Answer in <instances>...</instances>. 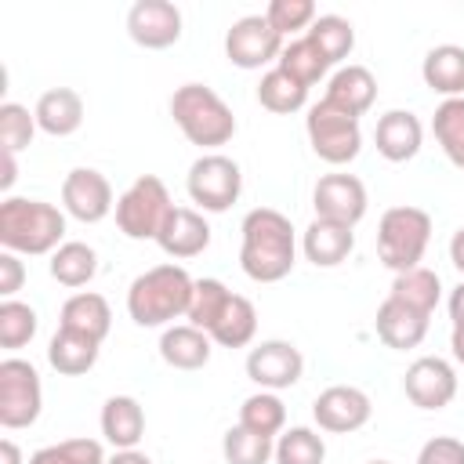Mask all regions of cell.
I'll use <instances>...</instances> for the list:
<instances>
[{"instance_id": "cell-1", "label": "cell", "mask_w": 464, "mask_h": 464, "mask_svg": "<svg viewBox=\"0 0 464 464\" xmlns=\"http://www.w3.org/2000/svg\"><path fill=\"white\" fill-rule=\"evenodd\" d=\"M243 246H239V265L254 283H279L294 268L297 239L294 225L286 214L272 207H257L243 218Z\"/></svg>"}, {"instance_id": "cell-2", "label": "cell", "mask_w": 464, "mask_h": 464, "mask_svg": "<svg viewBox=\"0 0 464 464\" xmlns=\"http://www.w3.org/2000/svg\"><path fill=\"white\" fill-rule=\"evenodd\" d=\"M65 236V214L54 203L7 196L0 203V243L11 254H54Z\"/></svg>"}, {"instance_id": "cell-3", "label": "cell", "mask_w": 464, "mask_h": 464, "mask_svg": "<svg viewBox=\"0 0 464 464\" xmlns=\"http://www.w3.org/2000/svg\"><path fill=\"white\" fill-rule=\"evenodd\" d=\"M196 279L181 265H156L141 272L127 290V312L138 326H167L192 304Z\"/></svg>"}, {"instance_id": "cell-4", "label": "cell", "mask_w": 464, "mask_h": 464, "mask_svg": "<svg viewBox=\"0 0 464 464\" xmlns=\"http://www.w3.org/2000/svg\"><path fill=\"white\" fill-rule=\"evenodd\" d=\"M170 116L181 127V134L199 149H218V145L232 141V134H236L232 109L207 83H181L170 94Z\"/></svg>"}, {"instance_id": "cell-5", "label": "cell", "mask_w": 464, "mask_h": 464, "mask_svg": "<svg viewBox=\"0 0 464 464\" xmlns=\"http://www.w3.org/2000/svg\"><path fill=\"white\" fill-rule=\"evenodd\" d=\"M431 239V214L420 207H392L377 225V257L399 276L420 265Z\"/></svg>"}, {"instance_id": "cell-6", "label": "cell", "mask_w": 464, "mask_h": 464, "mask_svg": "<svg viewBox=\"0 0 464 464\" xmlns=\"http://www.w3.org/2000/svg\"><path fill=\"white\" fill-rule=\"evenodd\" d=\"M170 210H174V203H170L167 185L156 174H141L116 199V225L130 239H156Z\"/></svg>"}, {"instance_id": "cell-7", "label": "cell", "mask_w": 464, "mask_h": 464, "mask_svg": "<svg viewBox=\"0 0 464 464\" xmlns=\"http://www.w3.org/2000/svg\"><path fill=\"white\" fill-rule=\"evenodd\" d=\"M304 130H308V141H312V152L334 167L341 163H352L362 149V130H359V120L341 112L337 105H330L326 98L315 102L304 116Z\"/></svg>"}, {"instance_id": "cell-8", "label": "cell", "mask_w": 464, "mask_h": 464, "mask_svg": "<svg viewBox=\"0 0 464 464\" xmlns=\"http://www.w3.org/2000/svg\"><path fill=\"white\" fill-rule=\"evenodd\" d=\"M44 406V388L40 373L25 359H4L0 362V424L7 431L29 428L40 417Z\"/></svg>"}, {"instance_id": "cell-9", "label": "cell", "mask_w": 464, "mask_h": 464, "mask_svg": "<svg viewBox=\"0 0 464 464\" xmlns=\"http://www.w3.org/2000/svg\"><path fill=\"white\" fill-rule=\"evenodd\" d=\"M185 185H188V196H192L196 207H203L210 214H221L239 199L243 174H239L236 160H228L221 152H207L188 167V181Z\"/></svg>"}, {"instance_id": "cell-10", "label": "cell", "mask_w": 464, "mask_h": 464, "mask_svg": "<svg viewBox=\"0 0 464 464\" xmlns=\"http://www.w3.org/2000/svg\"><path fill=\"white\" fill-rule=\"evenodd\" d=\"M283 36L268 25L265 14H243L225 33V58L239 69H261L268 62H279Z\"/></svg>"}, {"instance_id": "cell-11", "label": "cell", "mask_w": 464, "mask_h": 464, "mask_svg": "<svg viewBox=\"0 0 464 464\" xmlns=\"http://www.w3.org/2000/svg\"><path fill=\"white\" fill-rule=\"evenodd\" d=\"M301 373H304V355L290 341H261L246 355V377L261 392H283V388L297 384Z\"/></svg>"}, {"instance_id": "cell-12", "label": "cell", "mask_w": 464, "mask_h": 464, "mask_svg": "<svg viewBox=\"0 0 464 464\" xmlns=\"http://www.w3.org/2000/svg\"><path fill=\"white\" fill-rule=\"evenodd\" d=\"M402 388L417 410H442L457 395V370L439 355H420L410 362Z\"/></svg>"}, {"instance_id": "cell-13", "label": "cell", "mask_w": 464, "mask_h": 464, "mask_svg": "<svg viewBox=\"0 0 464 464\" xmlns=\"http://www.w3.org/2000/svg\"><path fill=\"white\" fill-rule=\"evenodd\" d=\"M373 406H370V395L362 388H352V384H330L326 392L315 395L312 402V417L323 431H337V435H348V431H359L366 420H370Z\"/></svg>"}, {"instance_id": "cell-14", "label": "cell", "mask_w": 464, "mask_h": 464, "mask_svg": "<svg viewBox=\"0 0 464 464\" xmlns=\"http://www.w3.org/2000/svg\"><path fill=\"white\" fill-rule=\"evenodd\" d=\"M62 203H65V210H69L76 221H83V225L102 221V218L116 207V203H112V185H109V178H105L102 170H94V167H76V170L65 174V181H62Z\"/></svg>"}, {"instance_id": "cell-15", "label": "cell", "mask_w": 464, "mask_h": 464, "mask_svg": "<svg viewBox=\"0 0 464 464\" xmlns=\"http://www.w3.org/2000/svg\"><path fill=\"white\" fill-rule=\"evenodd\" d=\"M315 218H330L341 225H359L366 214V185L355 174H323L312 192Z\"/></svg>"}, {"instance_id": "cell-16", "label": "cell", "mask_w": 464, "mask_h": 464, "mask_svg": "<svg viewBox=\"0 0 464 464\" xmlns=\"http://www.w3.org/2000/svg\"><path fill=\"white\" fill-rule=\"evenodd\" d=\"M127 33L138 47L163 51L181 40V11L170 0H138L127 11Z\"/></svg>"}, {"instance_id": "cell-17", "label": "cell", "mask_w": 464, "mask_h": 464, "mask_svg": "<svg viewBox=\"0 0 464 464\" xmlns=\"http://www.w3.org/2000/svg\"><path fill=\"white\" fill-rule=\"evenodd\" d=\"M424 127L410 109H388L373 127V145L388 163H406L420 152Z\"/></svg>"}, {"instance_id": "cell-18", "label": "cell", "mask_w": 464, "mask_h": 464, "mask_svg": "<svg viewBox=\"0 0 464 464\" xmlns=\"http://www.w3.org/2000/svg\"><path fill=\"white\" fill-rule=\"evenodd\" d=\"M160 250L170 254V257H196L210 246V225L199 210L192 207H174L156 236Z\"/></svg>"}, {"instance_id": "cell-19", "label": "cell", "mask_w": 464, "mask_h": 464, "mask_svg": "<svg viewBox=\"0 0 464 464\" xmlns=\"http://www.w3.org/2000/svg\"><path fill=\"white\" fill-rule=\"evenodd\" d=\"M355 246V232L352 225H341V221H330V218H315L308 228H304V239H301V250L304 257L315 265V268H334L341 265Z\"/></svg>"}, {"instance_id": "cell-20", "label": "cell", "mask_w": 464, "mask_h": 464, "mask_svg": "<svg viewBox=\"0 0 464 464\" xmlns=\"http://www.w3.org/2000/svg\"><path fill=\"white\" fill-rule=\"evenodd\" d=\"M33 116H36V127H40L44 134H51V138H69V134H76L80 123H83V98H80L72 87H51V91L40 94Z\"/></svg>"}, {"instance_id": "cell-21", "label": "cell", "mask_w": 464, "mask_h": 464, "mask_svg": "<svg viewBox=\"0 0 464 464\" xmlns=\"http://www.w3.org/2000/svg\"><path fill=\"white\" fill-rule=\"evenodd\" d=\"M323 98L330 105H337L341 112H348V116L359 120L373 105V98H377V80H373V72L366 65H344V69H337L330 76Z\"/></svg>"}, {"instance_id": "cell-22", "label": "cell", "mask_w": 464, "mask_h": 464, "mask_svg": "<svg viewBox=\"0 0 464 464\" xmlns=\"http://www.w3.org/2000/svg\"><path fill=\"white\" fill-rule=\"evenodd\" d=\"M102 435L112 450H134L145 435V410L134 395H112L102 406Z\"/></svg>"}, {"instance_id": "cell-23", "label": "cell", "mask_w": 464, "mask_h": 464, "mask_svg": "<svg viewBox=\"0 0 464 464\" xmlns=\"http://www.w3.org/2000/svg\"><path fill=\"white\" fill-rule=\"evenodd\" d=\"M428 319L431 315H420L392 297H384V304L377 308V337L395 348V352H406V348H417L428 334Z\"/></svg>"}, {"instance_id": "cell-24", "label": "cell", "mask_w": 464, "mask_h": 464, "mask_svg": "<svg viewBox=\"0 0 464 464\" xmlns=\"http://www.w3.org/2000/svg\"><path fill=\"white\" fill-rule=\"evenodd\" d=\"M210 334L185 323V326H167L160 337V355L174 370H199L210 362Z\"/></svg>"}, {"instance_id": "cell-25", "label": "cell", "mask_w": 464, "mask_h": 464, "mask_svg": "<svg viewBox=\"0 0 464 464\" xmlns=\"http://www.w3.org/2000/svg\"><path fill=\"white\" fill-rule=\"evenodd\" d=\"M420 76L435 94L464 98V47L460 44H439L424 54Z\"/></svg>"}, {"instance_id": "cell-26", "label": "cell", "mask_w": 464, "mask_h": 464, "mask_svg": "<svg viewBox=\"0 0 464 464\" xmlns=\"http://www.w3.org/2000/svg\"><path fill=\"white\" fill-rule=\"evenodd\" d=\"M98 348H102V341L58 326V334H54L51 344H47V362H51L58 373H65V377H80V373H87V370L98 362Z\"/></svg>"}, {"instance_id": "cell-27", "label": "cell", "mask_w": 464, "mask_h": 464, "mask_svg": "<svg viewBox=\"0 0 464 464\" xmlns=\"http://www.w3.org/2000/svg\"><path fill=\"white\" fill-rule=\"evenodd\" d=\"M58 326L65 330H76V334H87L94 341H105L109 326H112V312H109V301L102 294H72L65 304H62V315H58Z\"/></svg>"}, {"instance_id": "cell-28", "label": "cell", "mask_w": 464, "mask_h": 464, "mask_svg": "<svg viewBox=\"0 0 464 464\" xmlns=\"http://www.w3.org/2000/svg\"><path fill=\"white\" fill-rule=\"evenodd\" d=\"M254 334H257V308H254V301L243 297V294H232V301L225 304L221 319L210 330V341L221 344V348H243V344L254 341Z\"/></svg>"}, {"instance_id": "cell-29", "label": "cell", "mask_w": 464, "mask_h": 464, "mask_svg": "<svg viewBox=\"0 0 464 464\" xmlns=\"http://www.w3.org/2000/svg\"><path fill=\"white\" fill-rule=\"evenodd\" d=\"M388 297L399 301V304H406V308H413V312H420V315H431L435 304H439V297H442V283H439V276L431 268H420L417 265V268L395 276Z\"/></svg>"}, {"instance_id": "cell-30", "label": "cell", "mask_w": 464, "mask_h": 464, "mask_svg": "<svg viewBox=\"0 0 464 464\" xmlns=\"http://www.w3.org/2000/svg\"><path fill=\"white\" fill-rule=\"evenodd\" d=\"M94 272H98V254L87 243L69 239L51 254V279L62 286H87Z\"/></svg>"}, {"instance_id": "cell-31", "label": "cell", "mask_w": 464, "mask_h": 464, "mask_svg": "<svg viewBox=\"0 0 464 464\" xmlns=\"http://www.w3.org/2000/svg\"><path fill=\"white\" fill-rule=\"evenodd\" d=\"M257 102H261L268 112L286 116V112L304 109V102H308V87L297 83L290 72H283V69L276 65V69H268V72L261 76V83H257Z\"/></svg>"}, {"instance_id": "cell-32", "label": "cell", "mask_w": 464, "mask_h": 464, "mask_svg": "<svg viewBox=\"0 0 464 464\" xmlns=\"http://www.w3.org/2000/svg\"><path fill=\"white\" fill-rule=\"evenodd\" d=\"M431 130L446 160L464 170V98H446L431 116Z\"/></svg>"}, {"instance_id": "cell-33", "label": "cell", "mask_w": 464, "mask_h": 464, "mask_svg": "<svg viewBox=\"0 0 464 464\" xmlns=\"http://www.w3.org/2000/svg\"><path fill=\"white\" fill-rule=\"evenodd\" d=\"M304 36L323 51V58H326L330 65L341 62V58H348L352 47H355V29H352V22L341 18V14H319V18L308 25Z\"/></svg>"}, {"instance_id": "cell-34", "label": "cell", "mask_w": 464, "mask_h": 464, "mask_svg": "<svg viewBox=\"0 0 464 464\" xmlns=\"http://www.w3.org/2000/svg\"><path fill=\"white\" fill-rule=\"evenodd\" d=\"M279 69H283V72H290L297 83L312 87V83H319V80L326 76L330 62L323 58V51H319V47H315L308 36H297V40L283 44V54H279Z\"/></svg>"}, {"instance_id": "cell-35", "label": "cell", "mask_w": 464, "mask_h": 464, "mask_svg": "<svg viewBox=\"0 0 464 464\" xmlns=\"http://www.w3.org/2000/svg\"><path fill=\"white\" fill-rule=\"evenodd\" d=\"M239 424L257 431V435L276 439L283 431V424H286V406H283V399L276 392H254L239 406Z\"/></svg>"}, {"instance_id": "cell-36", "label": "cell", "mask_w": 464, "mask_h": 464, "mask_svg": "<svg viewBox=\"0 0 464 464\" xmlns=\"http://www.w3.org/2000/svg\"><path fill=\"white\" fill-rule=\"evenodd\" d=\"M228 301H232V290H228L221 279H196V286H192V304H188L185 315H188L192 326H199V330L210 334Z\"/></svg>"}, {"instance_id": "cell-37", "label": "cell", "mask_w": 464, "mask_h": 464, "mask_svg": "<svg viewBox=\"0 0 464 464\" xmlns=\"http://www.w3.org/2000/svg\"><path fill=\"white\" fill-rule=\"evenodd\" d=\"M221 453L228 464H268L276 457V442L268 435H257L243 424L228 428L221 439Z\"/></svg>"}, {"instance_id": "cell-38", "label": "cell", "mask_w": 464, "mask_h": 464, "mask_svg": "<svg viewBox=\"0 0 464 464\" xmlns=\"http://www.w3.org/2000/svg\"><path fill=\"white\" fill-rule=\"evenodd\" d=\"M326 442L312 428H286L276 439V464H323Z\"/></svg>"}, {"instance_id": "cell-39", "label": "cell", "mask_w": 464, "mask_h": 464, "mask_svg": "<svg viewBox=\"0 0 464 464\" xmlns=\"http://www.w3.org/2000/svg\"><path fill=\"white\" fill-rule=\"evenodd\" d=\"M36 326H40V319L25 301H14V297L0 301V348L14 352V348L29 344L36 337Z\"/></svg>"}, {"instance_id": "cell-40", "label": "cell", "mask_w": 464, "mask_h": 464, "mask_svg": "<svg viewBox=\"0 0 464 464\" xmlns=\"http://www.w3.org/2000/svg\"><path fill=\"white\" fill-rule=\"evenodd\" d=\"M29 464H105V450L94 439H65L36 450Z\"/></svg>"}, {"instance_id": "cell-41", "label": "cell", "mask_w": 464, "mask_h": 464, "mask_svg": "<svg viewBox=\"0 0 464 464\" xmlns=\"http://www.w3.org/2000/svg\"><path fill=\"white\" fill-rule=\"evenodd\" d=\"M36 134V116L18 105V102H4L0 105V141L4 152H22Z\"/></svg>"}, {"instance_id": "cell-42", "label": "cell", "mask_w": 464, "mask_h": 464, "mask_svg": "<svg viewBox=\"0 0 464 464\" xmlns=\"http://www.w3.org/2000/svg\"><path fill=\"white\" fill-rule=\"evenodd\" d=\"M265 18H268V25L279 36H290L297 29H308L319 14H315V4L312 0H272L265 7Z\"/></svg>"}, {"instance_id": "cell-43", "label": "cell", "mask_w": 464, "mask_h": 464, "mask_svg": "<svg viewBox=\"0 0 464 464\" xmlns=\"http://www.w3.org/2000/svg\"><path fill=\"white\" fill-rule=\"evenodd\" d=\"M417 464H464V442L453 435H435L420 446Z\"/></svg>"}, {"instance_id": "cell-44", "label": "cell", "mask_w": 464, "mask_h": 464, "mask_svg": "<svg viewBox=\"0 0 464 464\" xmlns=\"http://www.w3.org/2000/svg\"><path fill=\"white\" fill-rule=\"evenodd\" d=\"M22 279H25L22 261H18L11 250H4V254H0V294H4V301H7L14 290H22Z\"/></svg>"}, {"instance_id": "cell-45", "label": "cell", "mask_w": 464, "mask_h": 464, "mask_svg": "<svg viewBox=\"0 0 464 464\" xmlns=\"http://www.w3.org/2000/svg\"><path fill=\"white\" fill-rule=\"evenodd\" d=\"M450 319H453V326H464V279L450 294Z\"/></svg>"}, {"instance_id": "cell-46", "label": "cell", "mask_w": 464, "mask_h": 464, "mask_svg": "<svg viewBox=\"0 0 464 464\" xmlns=\"http://www.w3.org/2000/svg\"><path fill=\"white\" fill-rule=\"evenodd\" d=\"M450 261H453L457 272H464V228H457L453 239H450Z\"/></svg>"}, {"instance_id": "cell-47", "label": "cell", "mask_w": 464, "mask_h": 464, "mask_svg": "<svg viewBox=\"0 0 464 464\" xmlns=\"http://www.w3.org/2000/svg\"><path fill=\"white\" fill-rule=\"evenodd\" d=\"M105 464H152V460H149L141 450H116Z\"/></svg>"}, {"instance_id": "cell-48", "label": "cell", "mask_w": 464, "mask_h": 464, "mask_svg": "<svg viewBox=\"0 0 464 464\" xmlns=\"http://www.w3.org/2000/svg\"><path fill=\"white\" fill-rule=\"evenodd\" d=\"M14 178H18V167H14V152H4V174H0V188L7 192V188L14 185Z\"/></svg>"}, {"instance_id": "cell-49", "label": "cell", "mask_w": 464, "mask_h": 464, "mask_svg": "<svg viewBox=\"0 0 464 464\" xmlns=\"http://www.w3.org/2000/svg\"><path fill=\"white\" fill-rule=\"evenodd\" d=\"M0 464H22V450H18L11 439L0 442Z\"/></svg>"}, {"instance_id": "cell-50", "label": "cell", "mask_w": 464, "mask_h": 464, "mask_svg": "<svg viewBox=\"0 0 464 464\" xmlns=\"http://www.w3.org/2000/svg\"><path fill=\"white\" fill-rule=\"evenodd\" d=\"M450 348H453V359L464 366V326H453V334H450Z\"/></svg>"}, {"instance_id": "cell-51", "label": "cell", "mask_w": 464, "mask_h": 464, "mask_svg": "<svg viewBox=\"0 0 464 464\" xmlns=\"http://www.w3.org/2000/svg\"><path fill=\"white\" fill-rule=\"evenodd\" d=\"M370 464H388V460H370Z\"/></svg>"}]
</instances>
